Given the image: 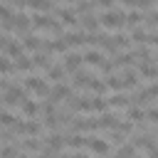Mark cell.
Masks as SVG:
<instances>
[{
	"label": "cell",
	"instance_id": "6da1fadb",
	"mask_svg": "<svg viewBox=\"0 0 158 158\" xmlns=\"http://www.w3.org/2000/svg\"><path fill=\"white\" fill-rule=\"evenodd\" d=\"M123 20H126L123 10H106V12H101V17H99V22H101L104 27H109V30H121V27H123Z\"/></svg>",
	"mask_w": 158,
	"mask_h": 158
},
{
	"label": "cell",
	"instance_id": "7a4b0ae2",
	"mask_svg": "<svg viewBox=\"0 0 158 158\" xmlns=\"http://www.w3.org/2000/svg\"><path fill=\"white\" fill-rule=\"evenodd\" d=\"M77 109H79V111H104V109H106V101H104L101 96L79 99V101H77Z\"/></svg>",
	"mask_w": 158,
	"mask_h": 158
},
{
	"label": "cell",
	"instance_id": "3957f363",
	"mask_svg": "<svg viewBox=\"0 0 158 158\" xmlns=\"http://www.w3.org/2000/svg\"><path fill=\"white\" fill-rule=\"evenodd\" d=\"M25 86H27V89H32L37 96H47V94H49V86H47V81H44V79H40V77H27Z\"/></svg>",
	"mask_w": 158,
	"mask_h": 158
},
{
	"label": "cell",
	"instance_id": "277c9868",
	"mask_svg": "<svg viewBox=\"0 0 158 158\" xmlns=\"http://www.w3.org/2000/svg\"><path fill=\"white\" fill-rule=\"evenodd\" d=\"M69 94H72V91H69V86H67V84H57L54 89H49V94H47V96H49V101H52V104H59V101L69 99Z\"/></svg>",
	"mask_w": 158,
	"mask_h": 158
},
{
	"label": "cell",
	"instance_id": "5b68a950",
	"mask_svg": "<svg viewBox=\"0 0 158 158\" xmlns=\"http://www.w3.org/2000/svg\"><path fill=\"white\" fill-rule=\"evenodd\" d=\"M12 133H25V136H35V133H40V123H37V121L12 123Z\"/></svg>",
	"mask_w": 158,
	"mask_h": 158
},
{
	"label": "cell",
	"instance_id": "8992f818",
	"mask_svg": "<svg viewBox=\"0 0 158 158\" xmlns=\"http://www.w3.org/2000/svg\"><path fill=\"white\" fill-rule=\"evenodd\" d=\"M79 64H81V54L79 52H67L64 54V69L67 72H77Z\"/></svg>",
	"mask_w": 158,
	"mask_h": 158
},
{
	"label": "cell",
	"instance_id": "52a82bcc",
	"mask_svg": "<svg viewBox=\"0 0 158 158\" xmlns=\"http://www.w3.org/2000/svg\"><path fill=\"white\" fill-rule=\"evenodd\" d=\"M30 17L27 15H22V12H17V15H12L10 17V25H12V30H20V32H27L30 30V22H27Z\"/></svg>",
	"mask_w": 158,
	"mask_h": 158
},
{
	"label": "cell",
	"instance_id": "ba28073f",
	"mask_svg": "<svg viewBox=\"0 0 158 158\" xmlns=\"http://www.w3.org/2000/svg\"><path fill=\"white\" fill-rule=\"evenodd\" d=\"M64 44H72V47H81V44H86V32H69V35H64Z\"/></svg>",
	"mask_w": 158,
	"mask_h": 158
},
{
	"label": "cell",
	"instance_id": "9c48e42d",
	"mask_svg": "<svg viewBox=\"0 0 158 158\" xmlns=\"http://www.w3.org/2000/svg\"><path fill=\"white\" fill-rule=\"evenodd\" d=\"M32 67H42V69H49V67H52V57H49L47 52H37V54L32 57Z\"/></svg>",
	"mask_w": 158,
	"mask_h": 158
},
{
	"label": "cell",
	"instance_id": "30bf717a",
	"mask_svg": "<svg viewBox=\"0 0 158 158\" xmlns=\"http://www.w3.org/2000/svg\"><path fill=\"white\" fill-rule=\"evenodd\" d=\"M86 146L94 151V153H106L109 151V143L104 138H86Z\"/></svg>",
	"mask_w": 158,
	"mask_h": 158
},
{
	"label": "cell",
	"instance_id": "8fae6325",
	"mask_svg": "<svg viewBox=\"0 0 158 158\" xmlns=\"http://www.w3.org/2000/svg\"><path fill=\"white\" fill-rule=\"evenodd\" d=\"M57 15H59V20H62L64 25H77V15H74L72 10H67V7H59V10H57Z\"/></svg>",
	"mask_w": 158,
	"mask_h": 158
},
{
	"label": "cell",
	"instance_id": "7c38bea8",
	"mask_svg": "<svg viewBox=\"0 0 158 158\" xmlns=\"http://www.w3.org/2000/svg\"><path fill=\"white\" fill-rule=\"evenodd\" d=\"M81 59H84V62H89V64H94V67H99V64L104 62V54H101V52H96V49H89Z\"/></svg>",
	"mask_w": 158,
	"mask_h": 158
},
{
	"label": "cell",
	"instance_id": "4fadbf2b",
	"mask_svg": "<svg viewBox=\"0 0 158 158\" xmlns=\"http://www.w3.org/2000/svg\"><path fill=\"white\" fill-rule=\"evenodd\" d=\"M20 109H22V114H27V116H35V114L40 111V106H37L32 99H22V101H20Z\"/></svg>",
	"mask_w": 158,
	"mask_h": 158
},
{
	"label": "cell",
	"instance_id": "5bb4252c",
	"mask_svg": "<svg viewBox=\"0 0 158 158\" xmlns=\"http://www.w3.org/2000/svg\"><path fill=\"white\" fill-rule=\"evenodd\" d=\"M143 118H146V111H143L141 106H131V109H128V121H131V123H141Z\"/></svg>",
	"mask_w": 158,
	"mask_h": 158
},
{
	"label": "cell",
	"instance_id": "9a60e30c",
	"mask_svg": "<svg viewBox=\"0 0 158 158\" xmlns=\"http://www.w3.org/2000/svg\"><path fill=\"white\" fill-rule=\"evenodd\" d=\"M89 79H91L89 72H84V69H77V72H74V86H86Z\"/></svg>",
	"mask_w": 158,
	"mask_h": 158
},
{
	"label": "cell",
	"instance_id": "2e32d148",
	"mask_svg": "<svg viewBox=\"0 0 158 158\" xmlns=\"http://www.w3.org/2000/svg\"><path fill=\"white\" fill-rule=\"evenodd\" d=\"M25 5H30L32 10H37V12H44V10H49L52 7V0H27Z\"/></svg>",
	"mask_w": 158,
	"mask_h": 158
},
{
	"label": "cell",
	"instance_id": "e0dca14e",
	"mask_svg": "<svg viewBox=\"0 0 158 158\" xmlns=\"http://www.w3.org/2000/svg\"><path fill=\"white\" fill-rule=\"evenodd\" d=\"M133 153H136V146H133V143H123V146L114 153V158H131Z\"/></svg>",
	"mask_w": 158,
	"mask_h": 158
},
{
	"label": "cell",
	"instance_id": "ac0fdd59",
	"mask_svg": "<svg viewBox=\"0 0 158 158\" xmlns=\"http://www.w3.org/2000/svg\"><path fill=\"white\" fill-rule=\"evenodd\" d=\"M81 25H84V30H89V32H91V30H96V27H99V17H96V15H91V12H86V15H84V20H81Z\"/></svg>",
	"mask_w": 158,
	"mask_h": 158
},
{
	"label": "cell",
	"instance_id": "d6986e66",
	"mask_svg": "<svg viewBox=\"0 0 158 158\" xmlns=\"http://www.w3.org/2000/svg\"><path fill=\"white\" fill-rule=\"evenodd\" d=\"M40 47H42V40L35 37V35H27L25 42H22V49H40Z\"/></svg>",
	"mask_w": 158,
	"mask_h": 158
},
{
	"label": "cell",
	"instance_id": "ffe728a7",
	"mask_svg": "<svg viewBox=\"0 0 158 158\" xmlns=\"http://www.w3.org/2000/svg\"><path fill=\"white\" fill-rule=\"evenodd\" d=\"M47 146H49V151L62 148V146H64V136H62V133H52V136L47 138Z\"/></svg>",
	"mask_w": 158,
	"mask_h": 158
},
{
	"label": "cell",
	"instance_id": "44dd1931",
	"mask_svg": "<svg viewBox=\"0 0 158 158\" xmlns=\"http://www.w3.org/2000/svg\"><path fill=\"white\" fill-rule=\"evenodd\" d=\"M47 77H49L52 81H57V84H59V79L64 77V67H57V64H52V67H49V72H47Z\"/></svg>",
	"mask_w": 158,
	"mask_h": 158
},
{
	"label": "cell",
	"instance_id": "7402d4cb",
	"mask_svg": "<svg viewBox=\"0 0 158 158\" xmlns=\"http://www.w3.org/2000/svg\"><path fill=\"white\" fill-rule=\"evenodd\" d=\"M40 146H42V143H40L37 138H27V141H22V146H20V148H22V151H27V153H35V151H40Z\"/></svg>",
	"mask_w": 158,
	"mask_h": 158
},
{
	"label": "cell",
	"instance_id": "603a6c76",
	"mask_svg": "<svg viewBox=\"0 0 158 158\" xmlns=\"http://www.w3.org/2000/svg\"><path fill=\"white\" fill-rule=\"evenodd\" d=\"M15 69H22V72H30V69H32V59H27L25 54H20V57H17V62H15Z\"/></svg>",
	"mask_w": 158,
	"mask_h": 158
},
{
	"label": "cell",
	"instance_id": "cb8c5ba5",
	"mask_svg": "<svg viewBox=\"0 0 158 158\" xmlns=\"http://www.w3.org/2000/svg\"><path fill=\"white\" fill-rule=\"evenodd\" d=\"M64 146L81 148V146H86V138H84V136H72V138H64Z\"/></svg>",
	"mask_w": 158,
	"mask_h": 158
},
{
	"label": "cell",
	"instance_id": "d4e9b609",
	"mask_svg": "<svg viewBox=\"0 0 158 158\" xmlns=\"http://www.w3.org/2000/svg\"><path fill=\"white\" fill-rule=\"evenodd\" d=\"M86 86H89L91 91H96V94H104V91H106V84H104V81H99V79H94V77L89 79V84H86Z\"/></svg>",
	"mask_w": 158,
	"mask_h": 158
},
{
	"label": "cell",
	"instance_id": "484cf974",
	"mask_svg": "<svg viewBox=\"0 0 158 158\" xmlns=\"http://www.w3.org/2000/svg\"><path fill=\"white\" fill-rule=\"evenodd\" d=\"M141 20H143V15H141V12H128V15H126V20H123V25H131V27H136Z\"/></svg>",
	"mask_w": 158,
	"mask_h": 158
},
{
	"label": "cell",
	"instance_id": "4316f807",
	"mask_svg": "<svg viewBox=\"0 0 158 158\" xmlns=\"http://www.w3.org/2000/svg\"><path fill=\"white\" fill-rule=\"evenodd\" d=\"M109 104H111V106H126V104H128V96H123V94H114V96L109 99Z\"/></svg>",
	"mask_w": 158,
	"mask_h": 158
},
{
	"label": "cell",
	"instance_id": "83f0119b",
	"mask_svg": "<svg viewBox=\"0 0 158 158\" xmlns=\"http://www.w3.org/2000/svg\"><path fill=\"white\" fill-rule=\"evenodd\" d=\"M104 84L111 86V89H123V79H121V77H109Z\"/></svg>",
	"mask_w": 158,
	"mask_h": 158
},
{
	"label": "cell",
	"instance_id": "f1b7e54d",
	"mask_svg": "<svg viewBox=\"0 0 158 158\" xmlns=\"http://www.w3.org/2000/svg\"><path fill=\"white\" fill-rule=\"evenodd\" d=\"M0 158H17V148H15V146H5V148H0Z\"/></svg>",
	"mask_w": 158,
	"mask_h": 158
},
{
	"label": "cell",
	"instance_id": "f546056e",
	"mask_svg": "<svg viewBox=\"0 0 158 158\" xmlns=\"http://www.w3.org/2000/svg\"><path fill=\"white\" fill-rule=\"evenodd\" d=\"M91 7H94V2H89V0H81V2H77V12H81V15L91 12Z\"/></svg>",
	"mask_w": 158,
	"mask_h": 158
},
{
	"label": "cell",
	"instance_id": "4dcf8cb0",
	"mask_svg": "<svg viewBox=\"0 0 158 158\" xmlns=\"http://www.w3.org/2000/svg\"><path fill=\"white\" fill-rule=\"evenodd\" d=\"M0 123H2V126H12V123H15V116H12L10 111H0Z\"/></svg>",
	"mask_w": 158,
	"mask_h": 158
},
{
	"label": "cell",
	"instance_id": "1f68e13d",
	"mask_svg": "<svg viewBox=\"0 0 158 158\" xmlns=\"http://www.w3.org/2000/svg\"><path fill=\"white\" fill-rule=\"evenodd\" d=\"M12 69H15V64H10L7 59H2V57H0V74H10Z\"/></svg>",
	"mask_w": 158,
	"mask_h": 158
},
{
	"label": "cell",
	"instance_id": "d6a6232c",
	"mask_svg": "<svg viewBox=\"0 0 158 158\" xmlns=\"http://www.w3.org/2000/svg\"><path fill=\"white\" fill-rule=\"evenodd\" d=\"M99 69H101L104 74H111V72H114V62H106V59H104V62L99 64Z\"/></svg>",
	"mask_w": 158,
	"mask_h": 158
},
{
	"label": "cell",
	"instance_id": "836d02e7",
	"mask_svg": "<svg viewBox=\"0 0 158 158\" xmlns=\"http://www.w3.org/2000/svg\"><path fill=\"white\" fill-rule=\"evenodd\" d=\"M10 17H12V12H10V7H7V5H0V20L5 22V20H10Z\"/></svg>",
	"mask_w": 158,
	"mask_h": 158
},
{
	"label": "cell",
	"instance_id": "e575fe53",
	"mask_svg": "<svg viewBox=\"0 0 158 158\" xmlns=\"http://www.w3.org/2000/svg\"><path fill=\"white\" fill-rule=\"evenodd\" d=\"M96 5H101V7H111L114 5V0H94Z\"/></svg>",
	"mask_w": 158,
	"mask_h": 158
},
{
	"label": "cell",
	"instance_id": "d590c367",
	"mask_svg": "<svg viewBox=\"0 0 158 158\" xmlns=\"http://www.w3.org/2000/svg\"><path fill=\"white\" fill-rule=\"evenodd\" d=\"M27 0H10V5H15V7H22Z\"/></svg>",
	"mask_w": 158,
	"mask_h": 158
},
{
	"label": "cell",
	"instance_id": "8d00e7d4",
	"mask_svg": "<svg viewBox=\"0 0 158 158\" xmlns=\"http://www.w3.org/2000/svg\"><path fill=\"white\" fill-rule=\"evenodd\" d=\"M7 86H10V84H7V79H5V77H0V89H7Z\"/></svg>",
	"mask_w": 158,
	"mask_h": 158
},
{
	"label": "cell",
	"instance_id": "74e56055",
	"mask_svg": "<svg viewBox=\"0 0 158 158\" xmlns=\"http://www.w3.org/2000/svg\"><path fill=\"white\" fill-rule=\"evenodd\" d=\"M20 158H30V156H20Z\"/></svg>",
	"mask_w": 158,
	"mask_h": 158
}]
</instances>
